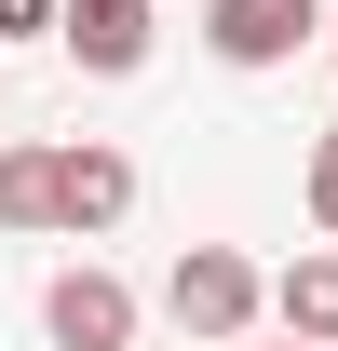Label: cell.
I'll return each mask as SVG.
<instances>
[{"mask_svg": "<svg viewBox=\"0 0 338 351\" xmlns=\"http://www.w3.org/2000/svg\"><path fill=\"white\" fill-rule=\"evenodd\" d=\"M163 311H176L203 351H230V338H257V311H271V270H257L244 243H190V257L163 270Z\"/></svg>", "mask_w": 338, "mask_h": 351, "instance_id": "6da1fadb", "label": "cell"}, {"mask_svg": "<svg viewBox=\"0 0 338 351\" xmlns=\"http://www.w3.org/2000/svg\"><path fill=\"white\" fill-rule=\"evenodd\" d=\"M41 338L54 351H135V284H122V270H54V284H41Z\"/></svg>", "mask_w": 338, "mask_h": 351, "instance_id": "7a4b0ae2", "label": "cell"}, {"mask_svg": "<svg viewBox=\"0 0 338 351\" xmlns=\"http://www.w3.org/2000/svg\"><path fill=\"white\" fill-rule=\"evenodd\" d=\"M338 0H203V54L216 68H284Z\"/></svg>", "mask_w": 338, "mask_h": 351, "instance_id": "3957f363", "label": "cell"}, {"mask_svg": "<svg viewBox=\"0 0 338 351\" xmlns=\"http://www.w3.org/2000/svg\"><path fill=\"white\" fill-rule=\"evenodd\" d=\"M122 217H135V162L122 149H109V135L54 149V230H68V243H109Z\"/></svg>", "mask_w": 338, "mask_h": 351, "instance_id": "277c9868", "label": "cell"}, {"mask_svg": "<svg viewBox=\"0 0 338 351\" xmlns=\"http://www.w3.org/2000/svg\"><path fill=\"white\" fill-rule=\"evenodd\" d=\"M54 41L82 54L95 82H135L149 41H163V0H54Z\"/></svg>", "mask_w": 338, "mask_h": 351, "instance_id": "5b68a950", "label": "cell"}, {"mask_svg": "<svg viewBox=\"0 0 338 351\" xmlns=\"http://www.w3.org/2000/svg\"><path fill=\"white\" fill-rule=\"evenodd\" d=\"M271 324H284L297 351H338V243H311V257L271 270Z\"/></svg>", "mask_w": 338, "mask_h": 351, "instance_id": "8992f818", "label": "cell"}, {"mask_svg": "<svg viewBox=\"0 0 338 351\" xmlns=\"http://www.w3.org/2000/svg\"><path fill=\"white\" fill-rule=\"evenodd\" d=\"M0 230H54V149L0 135Z\"/></svg>", "mask_w": 338, "mask_h": 351, "instance_id": "52a82bcc", "label": "cell"}, {"mask_svg": "<svg viewBox=\"0 0 338 351\" xmlns=\"http://www.w3.org/2000/svg\"><path fill=\"white\" fill-rule=\"evenodd\" d=\"M297 203H311V230H325V243H338V122L311 135V162H297Z\"/></svg>", "mask_w": 338, "mask_h": 351, "instance_id": "ba28073f", "label": "cell"}, {"mask_svg": "<svg viewBox=\"0 0 338 351\" xmlns=\"http://www.w3.org/2000/svg\"><path fill=\"white\" fill-rule=\"evenodd\" d=\"M0 41H54V0H0Z\"/></svg>", "mask_w": 338, "mask_h": 351, "instance_id": "9c48e42d", "label": "cell"}, {"mask_svg": "<svg viewBox=\"0 0 338 351\" xmlns=\"http://www.w3.org/2000/svg\"><path fill=\"white\" fill-rule=\"evenodd\" d=\"M230 351H271V338H230ZM284 351H297V338H284Z\"/></svg>", "mask_w": 338, "mask_h": 351, "instance_id": "30bf717a", "label": "cell"}, {"mask_svg": "<svg viewBox=\"0 0 338 351\" xmlns=\"http://www.w3.org/2000/svg\"><path fill=\"white\" fill-rule=\"evenodd\" d=\"M0 122H14V82H0Z\"/></svg>", "mask_w": 338, "mask_h": 351, "instance_id": "8fae6325", "label": "cell"}, {"mask_svg": "<svg viewBox=\"0 0 338 351\" xmlns=\"http://www.w3.org/2000/svg\"><path fill=\"white\" fill-rule=\"evenodd\" d=\"M325 41H338V27H325Z\"/></svg>", "mask_w": 338, "mask_h": 351, "instance_id": "7c38bea8", "label": "cell"}]
</instances>
